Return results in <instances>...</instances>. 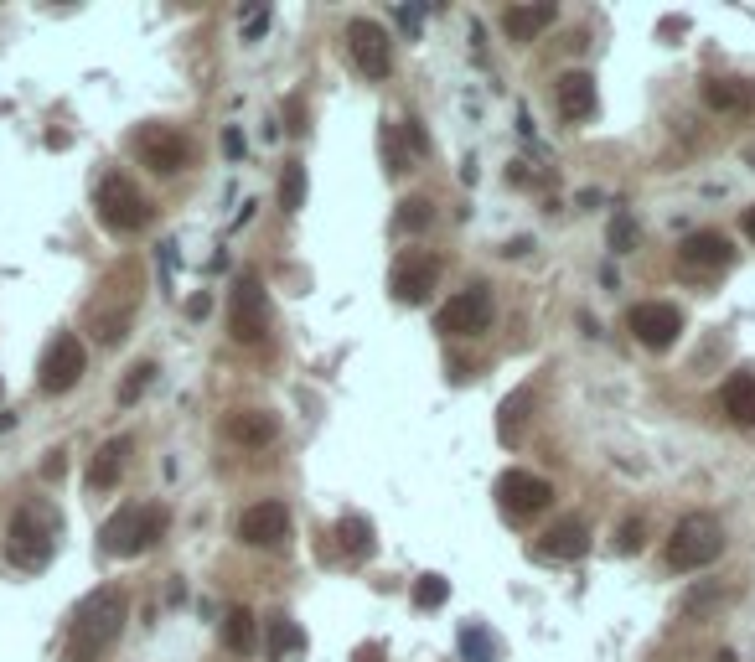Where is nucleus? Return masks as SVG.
<instances>
[{
    "instance_id": "obj_23",
    "label": "nucleus",
    "mask_w": 755,
    "mask_h": 662,
    "mask_svg": "<svg viewBox=\"0 0 755 662\" xmlns=\"http://www.w3.org/2000/svg\"><path fill=\"white\" fill-rule=\"evenodd\" d=\"M254 642H259V626H254V611H244V606H233V611L223 616V647H228V652H238V657H249V652H254Z\"/></svg>"
},
{
    "instance_id": "obj_9",
    "label": "nucleus",
    "mask_w": 755,
    "mask_h": 662,
    "mask_svg": "<svg viewBox=\"0 0 755 662\" xmlns=\"http://www.w3.org/2000/svg\"><path fill=\"white\" fill-rule=\"evenodd\" d=\"M497 502H502V513L512 523H523V518L543 513V507L554 502V487L543 476H533V471H502L497 476Z\"/></svg>"
},
{
    "instance_id": "obj_11",
    "label": "nucleus",
    "mask_w": 755,
    "mask_h": 662,
    "mask_svg": "<svg viewBox=\"0 0 755 662\" xmlns=\"http://www.w3.org/2000/svg\"><path fill=\"white\" fill-rule=\"evenodd\" d=\"M135 156L156 171V176H176V171L192 166V145L181 140L176 130H166V125H145V130L135 135Z\"/></svg>"
},
{
    "instance_id": "obj_21",
    "label": "nucleus",
    "mask_w": 755,
    "mask_h": 662,
    "mask_svg": "<svg viewBox=\"0 0 755 662\" xmlns=\"http://www.w3.org/2000/svg\"><path fill=\"white\" fill-rule=\"evenodd\" d=\"M704 104L714 114H745L755 109V88L745 78H704Z\"/></svg>"
},
{
    "instance_id": "obj_19",
    "label": "nucleus",
    "mask_w": 755,
    "mask_h": 662,
    "mask_svg": "<svg viewBox=\"0 0 755 662\" xmlns=\"http://www.w3.org/2000/svg\"><path fill=\"white\" fill-rule=\"evenodd\" d=\"M538 554L543 559H585L590 554V528L580 518H564V523H554L549 533H543Z\"/></svg>"
},
{
    "instance_id": "obj_1",
    "label": "nucleus",
    "mask_w": 755,
    "mask_h": 662,
    "mask_svg": "<svg viewBox=\"0 0 755 662\" xmlns=\"http://www.w3.org/2000/svg\"><path fill=\"white\" fill-rule=\"evenodd\" d=\"M125 616H130V595L119 590V585H99V590L73 611L63 662H99V657L119 642V631H125Z\"/></svg>"
},
{
    "instance_id": "obj_26",
    "label": "nucleus",
    "mask_w": 755,
    "mask_h": 662,
    "mask_svg": "<svg viewBox=\"0 0 755 662\" xmlns=\"http://www.w3.org/2000/svg\"><path fill=\"white\" fill-rule=\"evenodd\" d=\"M337 538H342L347 559H357V564L373 554V528H368V518H342V523H337Z\"/></svg>"
},
{
    "instance_id": "obj_14",
    "label": "nucleus",
    "mask_w": 755,
    "mask_h": 662,
    "mask_svg": "<svg viewBox=\"0 0 755 662\" xmlns=\"http://www.w3.org/2000/svg\"><path fill=\"white\" fill-rule=\"evenodd\" d=\"M435 280H440V259L435 254H399V264H394V295L404 300V306L430 300Z\"/></svg>"
},
{
    "instance_id": "obj_27",
    "label": "nucleus",
    "mask_w": 755,
    "mask_h": 662,
    "mask_svg": "<svg viewBox=\"0 0 755 662\" xmlns=\"http://www.w3.org/2000/svg\"><path fill=\"white\" fill-rule=\"evenodd\" d=\"M461 657L466 662H497V642H492V631L481 626V621L461 626Z\"/></svg>"
},
{
    "instance_id": "obj_18",
    "label": "nucleus",
    "mask_w": 755,
    "mask_h": 662,
    "mask_svg": "<svg viewBox=\"0 0 755 662\" xmlns=\"http://www.w3.org/2000/svg\"><path fill=\"white\" fill-rule=\"evenodd\" d=\"M130 435H114V440H104L99 445V456L88 461V487L94 492H109V487H119V476H125V461H130Z\"/></svg>"
},
{
    "instance_id": "obj_30",
    "label": "nucleus",
    "mask_w": 755,
    "mask_h": 662,
    "mask_svg": "<svg viewBox=\"0 0 755 662\" xmlns=\"http://www.w3.org/2000/svg\"><path fill=\"white\" fill-rule=\"evenodd\" d=\"M430 218H435L430 197H404L399 213H394V228H399V233H419V228H430Z\"/></svg>"
},
{
    "instance_id": "obj_34",
    "label": "nucleus",
    "mask_w": 755,
    "mask_h": 662,
    "mask_svg": "<svg viewBox=\"0 0 755 662\" xmlns=\"http://www.w3.org/2000/svg\"><path fill=\"white\" fill-rule=\"evenodd\" d=\"M238 32H244V42H259L269 32V6H244L238 11Z\"/></svg>"
},
{
    "instance_id": "obj_3",
    "label": "nucleus",
    "mask_w": 755,
    "mask_h": 662,
    "mask_svg": "<svg viewBox=\"0 0 755 662\" xmlns=\"http://www.w3.org/2000/svg\"><path fill=\"white\" fill-rule=\"evenodd\" d=\"M57 549V518H52V507H37V502H26L16 507V518L6 528V559L16 569H42Z\"/></svg>"
},
{
    "instance_id": "obj_4",
    "label": "nucleus",
    "mask_w": 755,
    "mask_h": 662,
    "mask_svg": "<svg viewBox=\"0 0 755 662\" xmlns=\"http://www.w3.org/2000/svg\"><path fill=\"white\" fill-rule=\"evenodd\" d=\"M724 554V528L714 513H688L673 538H668V564L683 569V575H693V569H709L714 559Z\"/></svg>"
},
{
    "instance_id": "obj_10",
    "label": "nucleus",
    "mask_w": 755,
    "mask_h": 662,
    "mask_svg": "<svg viewBox=\"0 0 755 662\" xmlns=\"http://www.w3.org/2000/svg\"><path fill=\"white\" fill-rule=\"evenodd\" d=\"M626 326H631V337H637L642 347L668 352L678 342V331H683V311L668 306V300H642V306H631Z\"/></svg>"
},
{
    "instance_id": "obj_28",
    "label": "nucleus",
    "mask_w": 755,
    "mask_h": 662,
    "mask_svg": "<svg viewBox=\"0 0 755 662\" xmlns=\"http://www.w3.org/2000/svg\"><path fill=\"white\" fill-rule=\"evenodd\" d=\"M290 652H306V631H300L295 621H285V616L269 621V657L280 662V657H290Z\"/></svg>"
},
{
    "instance_id": "obj_12",
    "label": "nucleus",
    "mask_w": 755,
    "mask_h": 662,
    "mask_svg": "<svg viewBox=\"0 0 755 662\" xmlns=\"http://www.w3.org/2000/svg\"><path fill=\"white\" fill-rule=\"evenodd\" d=\"M347 52H352V63L362 68V78H388V68H394L388 32H383L378 21H368V16L347 21Z\"/></svg>"
},
{
    "instance_id": "obj_22",
    "label": "nucleus",
    "mask_w": 755,
    "mask_h": 662,
    "mask_svg": "<svg viewBox=\"0 0 755 662\" xmlns=\"http://www.w3.org/2000/svg\"><path fill=\"white\" fill-rule=\"evenodd\" d=\"M719 404H724V414H730L735 425H755V378H750V373H735L730 383H724Z\"/></svg>"
},
{
    "instance_id": "obj_25",
    "label": "nucleus",
    "mask_w": 755,
    "mask_h": 662,
    "mask_svg": "<svg viewBox=\"0 0 755 662\" xmlns=\"http://www.w3.org/2000/svg\"><path fill=\"white\" fill-rule=\"evenodd\" d=\"M528 409H533V388H518V394L502 399V419H497V435L502 440H518L528 425Z\"/></svg>"
},
{
    "instance_id": "obj_13",
    "label": "nucleus",
    "mask_w": 755,
    "mask_h": 662,
    "mask_svg": "<svg viewBox=\"0 0 755 662\" xmlns=\"http://www.w3.org/2000/svg\"><path fill=\"white\" fill-rule=\"evenodd\" d=\"M238 538L244 544H254V549H275V544H285L290 538V513L280 502H254L244 518H238Z\"/></svg>"
},
{
    "instance_id": "obj_37",
    "label": "nucleus",
    "mask_w": 755,
    "mask_h": 662,
    "mask_svg": "<svg viewBox=\"0 0 755 662\" xmlns=\"http://www.w3.org/2000/svg\"><path fill=\"white\" fill-rule=\"evenodd\" d=\"M352 662H383V642H362V647L352 652Z\"/></svg>"
},
{
    "instance_id": "obj_40",
    "label": "nucleus",
    "mask_w": 755,
    "mask_h": 662,
    "mask_svg": "<svg viewBox=\"0 0 755 662\" xmlns=\"http://www.w3.org/2000/svg\"><path fill=\"white\" fill-rule=\"evenodd\" d=\"M68 471V461H63V450H52V461H47V481H57V476H63Z\"/></svg>"
},
{
    "instance_id": "obj_32",
    "label": "nucleus",
    "mask_w": 755,
    "mask_h": 662,
    "mask_svg": "<svg viewBox=\"0 0 755 662\" xmlns=\"http://www.w3.org/2000/svg\"><path fill=\"white\" fill-rule=\"evenodd\" d=\"M445 600H450V580L445 575H425L414 585V606L419 611H435V606H445Z\"/></svg>"
},
{
    "instance_id": "obj_20",
    "label": "nucleus",
    "mask_w": 755,
    "mask_h": 662,
    "mask_svg": "<svg viewBox=\"0 0 755 662\" xmlns=\"http://www.w3.org/2000/svg\"><path fill=\"white\" fill-rule=\"evenodd\" d=\"M554 99H559L564 119H590L595 114V78L590 73H564L554 83Z\"/></svg>"
},
{
    "instance_id": "obj_35",
    "label": "nucleus",
    "mask_w": 755,
    "mask_h": 662,
    "mask_svg": "<svg viewBox=\"0 0 755 662\" xmlns=\"http://www.w3.org/2000/svg\"><path fill=\"white\" fill-rule=\"evenodd\" d=\"M383 156H388V171H394V176L409 171L404 166V150H399V130H383Z\"/></svg>"
},
{
    "instance_id": "obj_29",
    "label": "nucleus",
    "mask_w": 755,
    "mask_h": 662,
    "mask_svg": "<svg viewBox=\"0 0 755 662\" xmlns=\"http://www.w3.org/2000/svg\"><path fill=\"white\" fill-rule=\"evenodd\" d=\"M280 207H285V213H300V207H306V166H300V161H285V176H280Z\"/></svg>"
},
{
    "instance_id": "obj_2",
    "label": "nucleus",
    "mask_w": 755,
    "mask_h": 662,
    "mask_svg": "<svg viewBox=\"0 0 755 662\" xmlns=\"http://www.w3.org/2000/svg\"><path fill=\"white\" fill-rule=\"evenodd\" d=\"M171 528V513L161 502H130V507H119V513L104 523V554L109 559H135L145 549H156L161 538Z\"/></svg>"
},
{
    "instance_id": "obj_6",
    "label": "nucleus",
    "mask_w": 755,
    "mask_h": 662,
    "mask_svg": "<svg viewBox=\"0 0 755 662\" xmlns=\"http://www.w3.org/2000/svg\"><path fill=\"white\" fill-rule=\"evenodd\" d=\"M83 373H88V352H83V342L73 337V331H57V337L47 342V352H42V363H37V388L42 394H73V388L83 383Z\"/></svg>"
},
{
    "instance_id": "obj_17",
    "label": "nucleus",
    "mask_w": 755,
    "mask_h": 662,
    "mask_svg": "<svg viewBox=\"0 0 755 662\" xmlns=\"http://www.w3.org/2000/svg\"><path fill=\"white\" fill-rule=\"evenodd\" d=\"M223 435H228L233 445H249V450H259V445H269V440L280 435V419L269 414V409H238V414H228Z\"/></svg>"
},
{
    "instance_id": "obj_36",
    "label": "nucleus",
    "mask_w": 755,
    "mask_h": 662,
    "mask_svg": "<svg viewBox=\"0 0 755 662\" xmlns=\"http://www.w3.org/2000/svg\"><path fill=\"white\" fill-rule=\"evenodd\" d=\"M616 549H621V554L642 549V518H626V523H621V533H616Z\"/></svg>"
},
{
    "instance_id": "obj_42",
    "label": "nucleus",
    "mask_w": 755,
    "mask_h": 662,
    "mask_svg": "<svg viewBox=\"0 0 755 662\" xmlns=\"http://www.w3.org/2000/svg\"><path fill=\"white\" fill-rule=\"evenodd\" d=\"M745 233H750V244H755V207H750V213H745Z\"/></svg>"
},
{
    "instance_id": "obj_15",
    "label": "nucleus",
    "mask_w": 755,
    "mask_h": 662,
    "mask_svg": "<svg viewBox=\"0 0 755 662\" xmlns=\"http://www.w3.org/2000/svg\"><path fill=\"white\" fill-rule=\"evenodd\" d=\"M735 259L730 249V238H724L719 228H699V233H688L683 238V249H678V264L688 269V275H704V269H724Z\"/></svg>"
},
{
    "instance_id": "obj_43",
    "label": "nucleus",
    "mask_w": 755,
    "mask_h": 662,
    "mask_svg": "<svg viewBox=\"0 0 755 662\" xmlns=\"http://www.w3.org/2000/svg\"><path fill=\"white\" fill-rule=\"evenodd\" d=\"M750 166H755V150H750Z\"/></svg>"
},
{
    "instance_id": "obj_31",
    "label": "nucleus",
    "mask_w": 755,
    "mask_h": 662,
    "mask_svg": "<svg viewBox=\"0 0 755 662\" xmlns=\"http://www.w3.org/2000/svg\"><path fill=\"white\" fill-rule=\"evenodd\" d=\"M150 383H156V363H135V368L125 373V383H119V394H114V399L130 409V404H140V394H145Z\"/></svg>"
},
{
    "instance_id": "obj_38",
    "label": "nucleus",
    "mask_w": 755,
    "mask_h": 662,
    "mask_svg": "<svg viewBox=\"0 0 755 662\" xmlns=\"http://www.w3.org/2000/svg\"><path fill=\"white\" fill-rule=\"evenodd\" d=\"M207 311H213V300H207V295H192V300H187V316H192V321H202Z\"/></svg>"
},
{
    "instance_id": "obj_16",
    "label": "nucleus",
    "mask_w": 755,
    "mask_h": 662,
    "mask_svg": "<svg viewBox=\"0 0 755 662\" xmlns=\"http://www.w3.org/2000/svg\"><path fill=\"white\" fill-rule=\"evenodd\" d=\"M554 0H528V6H507L502 11V32L512 37V42H538L543 32L554 26Z\"/></svg>"
},
{
    "instance_id": "obj_41",
    "label": "nucleus",
    "mask_w": 755,
    "mask_h": 662,
    "mask_svg": "<svg viewBox=\"0 0 755 662\" xmlns=\"http://www.w3.org/2000/svg\"><path fill=\"white\" fill-rule=\"evenodd\" d=\"M285 114H290V130H306V125H300V119H306V114H300V99H290Z\"/></svg>"
},
{
    "instance_id": "obj_33",
    "label": "nucleus",
    "mask_w": 755,
    "mask_h": 662,
    "mask_svg": "<svg viewBox=\"0 0 755 662\" xmlns=\"http://www.w3.org/2000/svg\"><path fill=\"white\" fill-rule=\"evenodd\" d=\"M606 244H611L616 254H631V249H637V218H631V213H616L611 228H606Z\"/></svg>"
},
{
    "instance_id": "obj_39",
    "label": "nucleus",
    "mask_w": 755,
    "mask_h": 662,
    "mask_svg": "<svg viewBox=\"0 0 755 662\" xmlns=\"http://www.w3.org/2000/svg\"><path fill=\"white\" fill-rule=\"evenodd\" d=\"M223 150H228V156H244V135L228 130V135H223Z\"/></svg>"
},
{
    "instance_id": "obj_24",
    "label": "nucleus",
    "mask_w": 755,
    "mask_h": 662,
    "mask_svg": "<svg viewBox=\"0 0 755 662\" xmlns=\"http://www.w3.org/2000/svg\"><path fill=\"white\" fill-rule=\"evenodd\" d=\"M719 600H724V585H719V580H704V585H693V590L678 600V616H683V621H704L709 611H719Z\"/></svg>"
},
{
    "instance_id": "obj_8",
    "label": "nucleus",
    "mask_w": 755,
    "mask_h": 662,
    "mask_svg": "<svg viewBox=\"0 0 755 662\" xmlns=\"http://www.w3.org/2000/svg\"><path fill=\"white\" fill-rule=\"evenodd\" d=\"M492 316H497L492 290H487V285H471V290H461L456 300H445L440 316H435V326L445 331V337H476V331L492 326Z\"/></svg>"
},
{
    "instance_id": "obj_7",
    "label": "nucleus",
    "mask_w": 755,
    "mask_h": 662,
    "mask_svg": "<svg viewBox=\"0 0 755 662\" xmlns=\"http://www.w3.org/2000/svg\"><path fill=\"white\" fill-rule=\"evenodd\" d=\"M264 326H269V300H264V280L254 275V269H244L233 285V300H228V331H233V342H259L264 337Z\"/></svg>"
},
{
    "instance_id": "obj_5",
    "label": "nucleus",
    "mask_w": 755,
    "mask_h": 662,
    "mask_svg": "<svg viewBox=\"0 0 755 662\" xmlns=\"http://www.w3.org/2000/svg\"><path fill=\"white\" fill-rule=\"evenodd\" d=\"M94 202H99V223L109 233H140V228H150V218H156L150 197L130 182V176H119V171H109L104 182H99Z\"/></svg>"
}]
</instances>
